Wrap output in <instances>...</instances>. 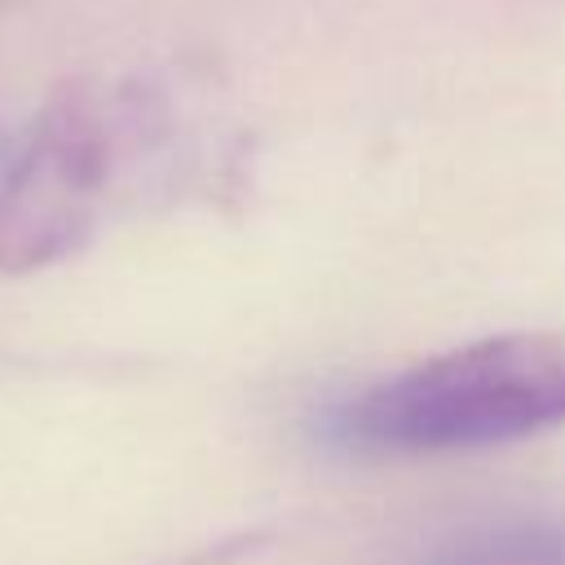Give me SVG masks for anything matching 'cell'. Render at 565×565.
Segmentation results:
<instances>
[{"label":"cell","instance_id":"obj_1","mask_svg":"<svg viewBox=\"0 0 565 565\" xmlns=\"http://www.w3.org/2000/svg\"><path fill=\"white\" fill-rule=\"evenodd\" d=\"M565 424V331H503L433 353L327 415L358 455H450Z\"/></svg>","mask_w":565,"mask_h":565},{"label":"cell","instance_id":"obj_2","mask_svg":"<svg viewBox=\"0 0 565 565\" xmlns=\"http://www.w3.org/2000/svg\"><path fill=\"white\" fill-rule=\"evenodd\" d=\"M110 163L115 132L102 97L57 93L0 185V269L26 274L71 256L97 225Z\"/></svg>","mask_w":565,"mask_h":565},{"label":"cell","instance_id":"obj_3","mask_svg":"<svg viewBox=\"0 0 565 565\" xmlns=\"http://www.w3.org/2000/svg\"><path fill=\"white\" fill-rule=\"evenodd\" d=\"M424 565H565V521H508L441 547Z\"/></svg>","mask_w":565,"mask_h":565}]
</instances>
